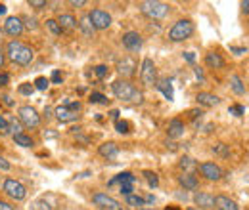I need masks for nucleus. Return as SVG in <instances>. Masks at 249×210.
<instances>
[{"instance_id":"1","label":"nucleus","mask_w":249,"mask_h":210,"mask_svg":"<svg viewBox=\"0 0 249 210\" xmlns=\"http://www.w3.org/2000/svg\"><path fill=\"white\" fill-rule=\"evenodd\" d=\"M111 92H113V96L117 99H121L124 103H142L144 101V94L126 79L113 81L111 82Z\"/></svg>"},{"instance_id":"2","label":"nucleus","mask_w":249,"mask_h":210,"mask_svg":"<svg viewBox=\"0 0 249 210\" xmlns=\"http://www.w3.org/2000/svg\"><path fill=\"white\" fill-rule=\"evenodd\" d=\"M6 54H8L10 61H14V63H18V65H21V67L31 65V61L35 60V52H33V48H29L27 44H23V42H19V40H12V42H8V46H6Z\"/></svg>"},{"instance_id":"3","label":"nucleus","mask_w":249,"mask_h":210,"mask_svg":"<svg viewBox=\"0 0 249 210\" xmlns=\"http://www.w3.org/2000/svg\"><path fill=\"white\" fill-rule=\"evenodd\" d=\"M140 12L150 17V19H165L171 12V6L165 4V2H159V0H146V2H140L138 4Z\"/></svg>"},{"instance_id":"4","label":"nucleus","mask_w":249,"mask_h":210,"mask_svg":"<svg viewBox=\"0 0 249 210\" xmlns=\"http://www.w3.org/2000/svg\"><path fill=\"white\" fill-rule=\"evenodd\" d=\"M196 31V25L192 19H178L171 29H169V40L171 42H184Z\"/></svg>"},{"instance_id":"5","label":"nucleus","mask_w":249,"mask_h":210,"mask_svg":"<svg viewBox=\"0 0 249 210\" xmlns=\"http://www.w3.org/2000/svg\"><path fill=\"white\" fill-rule=\"evenodd\" d=\"M2 191L6 193V197H10L16 203H21L27 199V187L16 178H6L2 183Z\"/></svg>"},{"instance_id":"6","label":"nucleus","mask_w":249,"mask_h":210,"mask_svg":"<svg viewBox=\"0 0 249 210\" xmlns=\"http://www.w3.org/2000/svg\"><path fill=\"white\" fill-rule=\"evenodd\" d=\"M79 111H81V103L79 101H71L65 105H58L54 109V115L60 122H73L79 119Z\"/></svg>"},{"instance_id":"7","label":"nucleus","mask_w":249,"mask_h":210,"mask_svg":"<svg viewBox=\"0 0 249 210\" xmlns=\"http://www.w3.org/2000/svg\"><path fill=\"white\" fill-rule=\"evenodd\" d=\"M92 205L98 210H121L123 209V205H121L115 197H111V195H107V193H102V191H98V193L92 195Z\"/></svg>"},{"instance_id":"8","label":"nucleus","mask_w":249,"mask_h":210,"mask_svg":"<svg viewBox=\"0 0 249 210\" xmlns=\"http://www.w3.org/2000/svg\"><path fill=\"white\" fill-rule=\"evenodd\" d=\"M18 117H19V122L27 128H38L40 126V115L31 105H21L18 109Z\"/></svg>"},{"instance_id":"9","label":"nucleus","mask_w":249,"mask_h":210,"mask_svg":"<svg viewBox=\"0 0 249 210\" xmlns=\"http://www.w3.org/2000/svg\"><path fill=\"white\" fill-rule=\"evenodd\" d=\"M140 81L144 86H156L157 84V69H156V63L154 60L146 58L142 61V69H140Z\"/></svg>"},{"instance_id":"10","label":"nucleus","mask_w":249,"mask_h":210,"mask_svg":"<svg viewBox=\"0 0 249 210\" xmlns=\"http://www.w3.org/2000/svg\"><path fill=\"white\" fill-rule=\"evenodd\" d=\"M197 170H199V174H201L205 180H209V181H220L222 176H224V170L218 166L217 162H211V161L201 162V164L197 166Z\"/></svg>"},{"instance_id":"11","label":"nucleus","mask_w":249,"mask_h":210,"mask_svg":"<svg viewBox=\"0 0 249 210\" xmlns=\"http://www.w3.org/2000/svg\"><path fill=\"white\" fill-rule=\"evenodd\" d=\"M89 17H90V23H92V27L96 31H106L111 25V16L102 8H94L92 12L89 14Z\"/></svg>"},{"instance_id":"12","label":"nucleus","mask_w":249,"mask_h":210,"mask_svg":"<svg viewBox=\"0 0 249 210\" xmlns=\"http://www.w3.org/2000/svg\"><path fill=\"white\" fill-rule=\"evenodd\" d=\"M121 42H123L124 50H128V52L136 54V52H140V50H142L144 38H142V34H140V32H136V31H126V32L123 34V38H121Z\"/></svg>"},{"instance_id":"13","label":"nucleus","mask_w":249,"mask_h":210,"mask_svg":"<svg viewBox=\"0 0 249 210\" xmlns=\"http://www.w3.org/2000/svg\"><path fill=\"white\" fill-rule=\"evenodd\" d=\"M23 21H21V17H16V16H10L6 21H4V32L6 34H10V36H14V38H18V36H21L23 34Z\"/></svg>"},{"instance_id":"14","label":"nucleus","mask_w":249,"mask_h":210,"mask_svg":"<svg viewBox=\"0 0 249 210\" xmlns=\"http://www.w3.org/2000/svg\"><path fill=\"white\" fill-rule=\"evenodd\" d=\"M194 205L197 210H213L215 209V195L199 191V193L194 195Z\"/></svg>"},{"instance_id":"15","label":"nucleus","mask_w":249,"mask_h":210,"mask_svg":"<svg viewBox=\"0 0 249 210\" xmlns=\"http://www.w3.org/2000/svg\"><path fill=\"white\" fill-rule=\"evenodd\" d=\"M136 69H138V63H136L134 58H130V56H124L123 60L117 61V71H119V75H123V79L132 77L136 73Z\"/></svg>"},{"instance_id":"16","label":"nucleus","mask_w":249,"mask_h":210,"mask_svg":"<svg viewBox=\"0 0 249 210\" xmlns=\"http://www.w3.org/2000/svg\"><path fill=\"white\" fill-rule=\"evenodd\" d=\"M178 185L184 191H196L199 187V180H197L196 174H180L178 176Z\"/></svg>"},{"instance_id":"17","label":"nucleus","mask_w":249,"mask_h":210,"mask_svg":"<svg viewBox=\"0 0 249 210\" xmlns=\"http://www.w3.org/2000/svg\"><path fill=\"white\" fill-rule=\"evenodd\" d=\"M98 153H100L104 159L111 161V159H115V157L119 155V145H117L115 142H106V144H102V145L98 147Z\"/></svg>"},{"instance_id":"18","label":"nucleus","mask_w":249,"mask_h":210,"mask_svg":"<svg viewBox=\"0 0 249 210\" xmlns=\"http://www.w3.org/2000/svg\"><path fill=\"white\" fill-rule=\"evenodd\" d=\"M196 99H197V103L203 105V107H215V105L220 103V97L215 96V94H211V92H199V94L196 96Z\"/></svg>"},{"instance_id":"19","label":"nucleus","mask_w":249,"mask_h":210,"mask_svg":"<svg viewBox=\"0 0 249 210\" xmlns=\"http://www.w3.org/2000/svg\"><path fill=\"white\" fill-rule=\"evenodd\" d=\"M182 134H184V122L180 119H173L169 122V126H167V136L173 138V140H177Z\"/></svg>"},{"instance_id":"20","label":"nucleus","mask_w":249,"mask_h":210,"mask_svg":"<svg viewBox=\"0 0 249 210\" xmlns=\"http://www.w3.org/2000/svg\"><path fill=\"white\" fill-rule=\"evenodd\" d=\"M213 210H240V209H238L236 201H232L230 197H226V195H217V197H215V209Z\"/></svg>"},{"instance_id":"21","label":"nucleus","mask_w":249,"mask_h":210,"mask_svg":"<svg viewBox=\"0 0 249 210\" xmlns=\"http://www.w3.org/2000/svg\"><path fill=\"white\" fill-rule=\"evenodd\" d=\"M58 25L62 27V31H73L79 27V23H77V19L71 16V14H60L58 16Z\"/></svg>"},{"instance_id":"22","label":"nucleus","mask_w":249,"mask_h":210,"mask_svg":"<svg viewBox=\"0 0 249 210\" xmlns=\"http://www.w3.org/2000/svg\"><path fill=\"white\" fill-rule=\"evenodd\" d=\"M205 65L209 69H222L224 67V58L218 52H209V54H205Z\"/></svg>"},{"instance_id":"23","label":"nucleus","mask_w":249,"mask_h":210,"mask_svg":"<svg viewBox=\"0 0 249 210\" xmlns=\"http://www.w3.org/2000/svg\"><path fill=\"white\" fill-rule=\"evenodd\" d=\"M156 88L161 92L169 101L173 99L175 92H173V84H171V81H169V79H159V81H157V84H156Z\"/></svg>"},{"instance_id":"24","label":"nucleus","mask_w":249,"mask_h":210,"mask_svg":"<svg viewBox=\"0 0 249 210\" xmlns=\"http://www.w3.org/2000/svg\"><path fill=\"white\" fill-rule=\"evenodd\" d=\"M178 166H180V170H182V174H196V170H197V162L192 159V157H182L180 159V162H178Z\"/></svg>"},{"instance_id":"25","label":"nucleus","mask_w":249,"mask_h":210,"mask_svg":"<svg viewBox=\"0 0 249 210\" xmlns=\"http://www.w3.org/2000/svg\"><path fill=\"white\" fill-rule=\"evenodd\" d=\"M79 29L83 32V36H87V38H92L94 36V27L92 23H90V17H89V14L87 16H83L81 19H79Z\"/></svg>"},{"instance_id":"26","label":"nucleus","mask_w":249,"mask_h":210,"mask_svg":"<svg viewBox=\"0 0 249 210\" xmlns=\"http://www.w3.org/2000/svg\"><path fill=\"white\" fill-rule=\"evenodd\" d=\"M230 88H232V92L236 96H244L246 94V84H244V81H242L240 75H232L230 77Z\"/></svg>"},{"instance_id":"27","label":"nucleus","mask_w":249,"mask_h":210,"mask_svg":"<svg viewBox=\"0 0 249 210\" xmlns=\"http://www.w3.org/2000/svg\"><path fill=\"white\" fill-rule=\"evenodd\" d=\"M124 203L128 205V207H136V209H144L146 207V201H144V197H140V195H126L124 197Z\"/></svg>"},{"instance_id":"28","label":"nucleus","mask_w":249,"mask_h":210,"mask_svg":"<svg viewBox=\"0 0 249 210\" xmlns=\"http://www.w3.org/2000/svg\"><path fill=\"white\" fill-rule=\"evenodd\" d=\"M14 142H16V145H21V147H33L35 145V142H33L31 136H27V134H18V136H14Z\"/></svg>"},{"instance_id":"29","label":"nucleus","mask_w":249,"mask_h":210,"mask_svg":"<svg viewBox=\"0 0 249 210\" xmlns=\"http://www.w3.org/2000/svg\"><path fill=\"white\" fill-rule=\"evenodd\" d=\"M128 181H130V183H134L136 178H134L130 172H121V174H117L113 180L109 181V185H115V183H119V185H121V183H128Z\"/></svg>"},{"instance_id":"30","label":"nucleus","mask_w":249,"mask_h":210,"mask_svg":"<svg viewBox=\"0 0 249 210\" xmlns=\"http://www.w3.org/2000/svg\"><path fill=\"white\" fill-rule=\"evenodd\" d=\"M31 210H56L48 201H46V197H42V199H36V201H33L31 203Z\"/></svg>"},{"instance_id":"31","label":"nucleus","mask_w":249,"mask_h":210,"mask_svg":"<svg viewBox=\"0 0 249 210\" xmlns=\"http://www.w3.org/2000/svg\"><path fill=\"white\" fill-rule=\"evenodd\" d=\"M8 122H10V134H12V136H18V134H21V130H23V124L19 122V119H16V117H8Z\"/></svg>"},{"instance_id":"32","label":"nucleus","mask_w":249,"mask_h":210,"mask_svg":"<svg viewBox=\"0 0 249 210\" xmlns=\"http://www.w3.org/2000/svg\"><path fill=\"white\" fill-rule=\"evenodd\" d=\"M46 29L50 31L54 36H58V34H62L63 32L62 27L58 25V21H56V19H46Z\"/></svg>"},{"instance_id":"33","label":"nucleus","mask_w":249,"mask_h":210,"mask_svg":"<svg viewBox=\"0 0 249 210\" xmlns=\"http://www.w3.org/2000/svg\"><path fill=\"white\" fill-rule=\"evenodd\" d=\"M50 86V79H46V77H38L36 81H35V90H46Z\"/></svg>"},{"instance_id":"34","label":"nucleus","mask_w":249,"mask_h":210,"mask_svg":"<svg viewBox=\"0 0 249 210\" xmlns=\"http://www.w3.org/2000/svg\"><path fill=\"white\" fill-rule=\"evenodd\" d=\"M0 136H10V122L4 115H0Z\"/></svg>"},{"instance_id":"35","label":"nucleus","mask_w":249,"mask_h":210,"mask_svg":"<svg viewBox=\"0 0 249 210\" xmlns=\"http://www.w3.org/2000/svg\"><path fill=\"white\" fill-rule=\"evenodd\" d=\"M89 101L90 103H107V97L104 94H100V92H92L90 97H89Z\"/></svg>"},{"instance_id":"36","label":"nucleus","mask_w":249,"mask_h":210,"mask_svg":"<svg viewBox=\"0 0 249 210\" xmlns=\"http://www.w3.org/2000/svg\"><path fill=\"white\" fill-rule=\"evenodd\" d=\"M144 176H146V180H148V183H150V187H157V185H159V178H157L156 172L146 170V172H144Z\"/></svg>"},{"instance_id":"37","label":"nucleus","mask_w":249,"mask_h":210,"mask_svg":"<svg viewBox=\"0 0 249 210\" xmlns=\"http://www.w3.org/2000/svg\"><path fill=\"white\" fill-rule=\"evenodd\" d=\"M18 92H19L21 96H31L33 92H35V86H33L31 82H23V84H19Z\"/></svg>"},{"instance_id":"38","label":"nucleus","mask_w":249,"mask_h":210,"mask_svg":"<svg viewBox=\"0 0 249 210\" xmlns=\"http://www.w3.org/2000/svg\"><path fill=\"white\" fill-rule=\"evenodd\" d=\"M115 128H117L119 134H128V132H130V122H126V120H117Z\"/></svg>"},{"instance_id":"39","label":"nucleus","mask_w":249,"mask_h":210,"mask_svg":"<svg viewBox=\"0 0 249 210\" xmlns=\"http://www.w3.org/2000/svg\"><path fill=\"white\" fill-rule=\"evenodd\" d=\"M213 151H215L217 155H220V157H228V155H230V149H228L226 144H217V145L213 147Z\"/></svg>"},{"instance_id":"40","label":"nucleus","mask_w":249,"mask_h":210,"mask_svg":"<svg viewBox=\"0 0 249 210\" xmlns=\"http://www.w3.org/2000/svg\"><path fill=\"white\" fill-rule=\"evenodd\" d=\"M132 185H134V183H130V181H128V183H121V185H119V193L124 195V197H126V195H132V191H134Z\"/></svg>"},{"instance_id":"41","label":"nucleus","mask_w":249,"mask_h":210,"mask_svg":"<svg viewBox=\"0 0 249 210\" xmlns=\"http://www.w3.org/2000/svg\"><path fill=\"white\" fill-rule=\"evenodd\" d=\"M244 105H230V109H228V113L230 115H234V117H242L244 115Z\"/></svg>"},{"instance_id":"42","label":"nucleus","mask_w":249,"mask_h":210,"mask_svg":"<svg viewBox=\"0 0 249 210\" xmlns=\"http://www.w3.org/2000/svg\"><path fill=\"white\" fill-rule=\"evenodd\" d=\"M21 21H23V27H27V29H36V19H35V17H27V16H25V17H21Z\"/></svg>"},{"instance_id":"43","label":"nucleus","mask_w":249,"mask_h":210,"mask_svg":"<svg viewBox=\"0 0 249 210\" xmlns=\"http://www.w3.org/2000/svg\"><path fill=\"white\" fill-rule=\"evenodd\" d=\"M29 6L35 8V10H42V8L48 6V2L46 0H29Z\"/></svg>"},{"instance_id":"44","label":"nucleus","mask_w":249,"mask_h":210,"mask_svg":"<svg viewBox=\"0 0 249 210\" xmlns=\"http://www.w3.org/2000/svg\"><path fill=\"white\" fill-rule=\"evenodd\" d=\"M94 71H96V77L98 79H106V75H107V67L106 65H98Z\"/></svg>"},{"instance_id":"45","label":"nucleus","mask_w":249,"mask_h":210,"mask_svg":"<svg viewBox=\"0 0 249 210\" xmlns=\"http://www.w3.org/2000/svg\"><path fill=\"white\" fill-rule=\"evenodd\" d=\"M8 82H10V75L4 73V71H0V88L2 86H8Z\"/></svg>"},{"instance_id":"46","label":"nucleus","mask_w":249,"mask_h":210,"mask_svg":"<svg viewBox=\"0 0 249 210\" xmlns=\"http://www.w3.org/2000/svg\"><path fill=\"white\" fill-rule=\"evenodd\" d=\"M0 210H16V207H14L12 203H8V201L0 199Z\"/></svg>"},{"instance_id":"47","label":"nucleus","mask_w":249,"mask_h":210,"mask_svg":"<svg viewBox=\"0 0 249 210\" xmlns=\"http://www.w3.org/2000/svg\"><path fill=\"white\" fill-rule=\"evenodd\" d=\"M50 81H52L54 84H60V82H62V73H60V71H54V73H52V79H50Z\"/></svg>"},{"instance_id":"48","label":"nucleus","mask_w":249,"mask_h":210,"mask_svg":"<svg viewBox=\"0 0 249 210\" xmlns=\"http://www.w3.org/2000/svg\"><path fill=\"white\" fill-rule=\"evenodd\" d=\"M230 52H234L236 56H242V54H246L248 50H246V48H240V46H230Z\"/></svg>"},{"instance_id":"49","label":"nucleus","mask_w":249,"mask_h":210,"mask_svg":"<svg viewBox=\"0 0 249 210\" xmlns=\"http://www.w3.org/2000/svg\"><path fill=\"white\" fill-rule=\"evenodd\" d=\"M69 6H73V8H81V6H87V0H71Z\"/></svg>"},{"instance_id":"50","label":"nucleus","mask_w":249,"mask_h":210,"mask_svg":"<svg viewBox=\"0 0 249 210\" xmlns=\"http://www.w3.org/2000/svg\"><path fill=\"white\" fill-rule=\"evenodd\" d=\"M0 170H10V162L4 157H0Z\"/></svg>"},{"instance_id":"51","label":"nucleus","mask_w":249,"mask_h":210,"mask_svg":"<svg viewBox=\"0 0 249 210\" xmlns=\"http://www.w3.org/2000/svg\"><path fill=\"white\" fill-rule=\"evenodd\" d=\"M184 60H186L188 63H194V61H196V56H194L192 52H184Z\"/></svg>"},{"instance_id":"52","label":"nucleus","mask_w":249,"mask_h":210,"mask_svg":"<svg viewBox=\"0 0 249 210\" xmlns=\"http://www.w3.org/2000/svg\"><path fill=\"white\" fill-rule=\"evenodd\" d=\"M2 101H4V105H8V107H12V105H14V101H12V97H10V96H2Z\"/></svg>"},{"instance_id":"53","label":"nucleus","mask_w":249,"mask_h":210,"mask_svg":"<svg viewBox=\"0 0 249 210\" xmlns=\"http://www.w3.org/2000/svg\"><path fill=\"white\" fill-rule=\"evenodd\" d=\"M242 12H244L246 16L249 14V0H244V2H242Z\"/></svg>"},{"instance_id":"54","label":"nucleus","mask_w":249,"mask_h":210,"mask_svg":"<svg viewBox=\"0 0 249 210\" xmlns=\"http://www.w3.org/2000/svg\"><path fill=\"white\" fill-rule=\"evenodd\" d=\"M196 77H197V79H199L201 82L205 81V77H203V71H201V69H196Z\"/></svg>"},{"instance_id":"55","label":"nucleus","mask_w":249,"mask_h":210,"mask_svg":"<svg viewBox=\"0 0 249 210\" xmlns=\"http://www.w3.org/2000/svg\"><path fill=\"white\" fill-rule=\"evenodd\" d=\"M4 63H6V56H4V52L0 50V69H4Z\"/></svg>"},{"instance_id":"56","label":"nucleus","mask_w":249,"mask_h":210,"mask_svg":"<svg viewBox=\"0 0 249 210\" xmlns=\"http://www.w3.org/2000/svg\"><path fill=\"white\" fill-rule=\"evenodd\" d=\"M109 117H111V119H115V120H119V111H117V109H113V111L109 113Z\"/></svg>"},{"instance_id":"57","label":"nucleus","mask_w":249,"mask_h":210,"mask_svg":"<svg viewBox=\"0 0 249 210\" xmlns=\"http://www.w3.org/2000/svg\"><path fill=\"white\" fill-rule=\"evenodd\" d=\"M44 115H46V117H52V109H50V107H46V109H44Z\"/></svg>"},{"instance_id":"58","label":"nucleus","mask_w":249,"mask_h":210,"mask_svg":"<svg viewBox=\"0 0 249 210\" xmlns=\"http://www.w3.org/2000/svg\"><path fill=\"white\" fill-rule=\"evenodd\" d=\"M6 14V4H0V16H4Z\"/></svg>"},{"instance_id":"59","label":"nucleus","mask_w":249,"mask_h":210,"mask_svg":"<svg viewBox=\"0 0 249 210\" xmlns=\"http://www.w3.org/2000/svg\"><path fill=\"white\" fill-rule=\"evenodd\" d=\"M186 210H197L196 207H190V209H186Z\"/></svg>"},{"instance_id":"60","label":"nucleus","mask_w":249,"mask_h":210,"mask_svg":"<svg viewBox=\"0 0 249 210\" xmlns=\"http://www.w3.org/2000/svg\"><path fill=\"white\" fill-rule=\"evenodd\" d=\"M121 210H128V209H121Z\"/></svg>"}]
</instances>
